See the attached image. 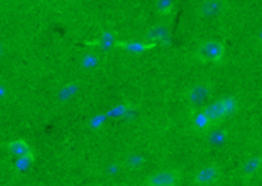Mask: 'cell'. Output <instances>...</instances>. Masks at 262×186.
Here are the masks:
<instances>
[{"label":"cell","instance_id":"14","mask_svg":"<svg viewBox=\"0 0 262 186\" xmlns=\"http://www.w3.org/2000/svg\"><path fill=\"white\" fill-rule=\"evenodd\" d=\"M35 162V156H26V158H17V162H15V168L17 170H27L29 167Z\"/></svg>","mask_w":262,"mask_h":186},{"label":"cell","instance_id":"6","mask_svg":"<svg viewBox=\"0 0 262 186\" xmlns=\"http://www.w3.org/2000/svg\"><path fill=\"white\" fill-rule=\"evenodd\" d=\"M117 48H121L127 53H135V54H140V53H145V51H150L156 47L155 42L147 41V39H132V41H117L116 44Z\"/></svg>","mask_w":262,"mask_h":186},{"label":"cell","instance_id":"7","mask_svg":"<svg viewBox=\"0 0 262 186\" xmlns=\"http://www.w3.org/2000/svg\"><path fill=\"white\" fill-rule=\"evenodd\" d=\"M261 171L262 156L261 155H256V156H252V158H249V159L244 161V164L242 166V170H240V174H242L243 179L249 180V179H253Z\"/></svg>","mask_w":262,"mask_h":186},{"label":"cell","instance_id":"8","mask_svg":"<svg viewBox=\"0 0 262 186\" xmlns=\"http://www.w3.org/2000/svg\"><path fill=\"white\" fill-rule=\"evenodd\" d=\"M6 149L9 153H12L14 156L17 158H26V156H35V152L33 149L30 147V144L23 140V138H17V140H12L6 144Z\"/></svg>","mask_w":262,"mask_h":186},{"label":"cell","instance_id":"1","mask_svg":"<svg viewBox=\"0 0 262 186\" xmlns=\"http://www.w3.org/2000/svg\"><path fill=\"white\" fill-rule=\"evenodd\" d=\"M237 110H238V101L234 96H226V98H222L216 102L204 105L201 108L202 114L207 119V123L210 128L221 123L225 117L231 116Z\"/></svg>","mask_w":262,"mask_h":186},{"label":"cell","instance_id":"4","mask_svg":"<svg viewBox=\"0 0 262 186\" xmlns=\"http://www.w3.org/2000/svg\"><path fill=\"white\" fill-rule=\"evenodd\" d=\"M183 179V173L177 168L161 170L147 177L144 186H179Z\"/></svg>","mask_w":262,"mask_h":186},{"label":"cell","instance_id":"12","mask_svg":"<svg viewBox=\"0 0 262 186\" xmlns=\"http://www.w3.org/2000/svg\"><path fill=\"white\" fill-rule=\"evenodd\" d=\"M155 8H156V11H158L159 15L166 17V15H171L172 14V11H174V2L172 0H159V2H156Z\"/></svg>","mask_w":262,"mask_h":186},{"label":"cell","instance_id":"16","mask_svg":"<svg viewBox=\"0 0 262 186\" xmlns=\"http://www.w3.org/2000/svg\"><path fill=\"white\" fill-rule=\"evenodd\" d=\"M258 42L262 45V29H261V32L258 33Z\"/></svg>","mask_w":262,"mask_h":186},{"label":"cell","instance_id":"11","mask_svg":"<svg viewBox=\"0 0 262 186\" xmlns=\"http://www.w3.org/2000/svg\"><path fill=\"white\" fill-rule=\"evenodd\" d=\"M222 8L223 3H221V2H207V3L201 5L200 12L202 15H214V14L221 12Z\"/></svg>","mask_w":262,"mask_h":186},{"label":"cell","instance_id":"3","mask_svg":"<svg viewBox=\"0 0 262 186\" xmlns=\"http://www.w3.org/2000/svg\"><path fill=\"white\" fill-rule=\"evenodd\" d=\"M213 93V86L208 81H200V83L192 84L186 93H184V99L187 101L189 105L192 107H204V104L210 99Z\"/></svg>","mask_w":262,"mask_h":186},{"label":"cell","instance_id":"10","mask_svg":"<svg viewBox=\"0 0 262 186\" xmlns=\"http://www.w3.org/2000/svg\"><path fill=\"white\" fill-rule=\"evenodd\" d=\"M87 44H89V45H92V47L106 48V47H116L117 39H116V35H114V33L106 32V33H103L102 36H99V39H96V41H90V42H87Z\"/></svg>","mask_w":262,"mask_h":186},{"label":"cell","instance_id":"9","mask_svg":"<svg viewBox=\"0 0 262 186\" xmlns=\"http://www.w3.org/2000/svg\"><path fill=\"white\" fill-rule=\"evenodd\" d=\"M171 39V32L165 26H155L147 32V41L158 44H168Z\"/></svg>","mask_w":262,"mask_h":186},{"label":"cell","instance_id":"15","mask_svg":"<svg viewBox=\"0 0 262 186\" xmlns=\"http://www.w3.org/2000/svg\"><path fill=\"white\" fill-rule=\"evenodd\" d=\"M142 162H144V158L138 156V155H134V156L127 158V166L132 167V168H137L138 166H141Z\"/></svg>","mask_w":262,"mask_h":186},{"label":"cell","instance_id":"5","mask_svg":"<svg viewBox=\"0 0 262 186\" xmlns=\"http://www.w3.org/2000/svg\"><path fill=\"white\" fill-rule=\"evenodd\" d=\"M222 177V168L219 164H208L201 167L195 176L193 183L195 186H214Z\"/></svg>","mask_w":262,"mask_h":186},{"label":"cell","instance_id":"2","mask_svg":"<svg viewBox=\"0 0 262 186\" xmlns=\"http://www.w3.org/2000/svg\"><path fill=\"white\" fill-rule=\"evenodd\" d=\"M225 44L221 41H204L195 50V57L201 63H221L225 57Z\"/></svg>","mask_w":262,"mask_h":186},{"label":"cell","instance_id":"13","mask_svg":"<svg viewBox=\"0 0 262 186\" xmlns=\"http://www.w3.org/2000/svg\"><path fill=\"white\" fill-rule=\"evenodd\" d=\"M99 63V57H98V54H93V53H89V54H85L82 59H81V65L84 66V68H93V66H96Z\"/></svg>","mask_w":262,"mask_h":186}]
</instances>
